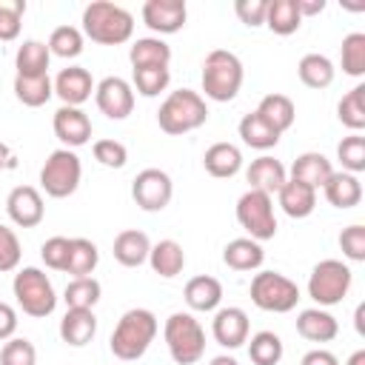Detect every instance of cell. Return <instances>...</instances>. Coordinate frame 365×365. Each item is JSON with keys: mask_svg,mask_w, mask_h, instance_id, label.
<instances>
[{"mask_svg": "<svg viewBox=\"0 0 365 365\" xmlns=\"http://www.w3.org/2000/svg\"><path fill=\"white\" fill-rule=\"evenodd\" d=\"M163 339L177 365H194L205 354V328L194 314L174 311L163 325Z\"/></svg>", "mask_w": 365, "mask_h": 365, "instance_id": "obj_5", "label": "cell"}, {"mask_svg": "<svg viewBox=\"0 0 365 365\" xmlns=\"http://www.w3.org/2000/svg\"><path fill=\"white\" fill-rule=\"evenodd\" d=\"M245 180H248V188H254V191H262V194L274 197V194L285 185L288 171H285V165H282L279 160H274V157L262 154V157H257V160L248 165Z\"/></svg>", "mask_w": 365, "mask_h": 365, "instance_id": "obj_18", "label": "cell"}, {"mask_svg": "<svg viewBox=\"0 0 365 365\" xmlns=\"http://www.w3.org/2000/svg\"><path fill=\"white\" fill-rule=\"evenodd\" d=\"M251 302L268 314H288L299 302V288L279 271H259L251 279Z\"/></svg>", "mask_w": 365, "mask_h": 365, "instance_id": "obj_7", "label": "cell"}, {"mask_svg": "<svg viewBox=\"0 0 365 365\" xmlns=\"http://www.w3.org/2000/svg\"><path fill=\"white\" fill-rule=\"evenodd\" d=\"M100 262V251L91 240L86 237H74L68 245V262H66V274L71 277H91V271Z\"/></svg>", "mask_w": 365, "mask_h": 365, "instance_id": "obj_35", "label": "cell"}, {"mask_svg": "<svg viewBox=\"0 0 365 365\" xmlns=\"http://www.w3.org/2000/svg\"><path fill=\"white\" fill-rule=\"evenodd\" d=\"M20 257H23V251H20L17 234H14L9 225L0 222V274L14 271V268L20 265Z\"/></svg>", "mask_w": 365, "mask_h": 365, "instance_id": "obj_48", "label": "cell"}, {"mask_svg": "<svg viewBox=\"0 0 365 365\" xmlns=\"http://www.w3.org/2000/svg\"><path fill=\"white\" fill-rule=\"evenodd\" d=\"M148 265L163 279H171L185 268V251H182V245L177 240H160L148 251Z\"/></svg>", "mask_w": 365, "mask_h": 365, "instance_id": "obj_28", "label": "cell"}, {"mask_svg": "<svg viewBox=\"0 0 365 365\" xmlns=\"http://www.w3.org/2000/svg\"><path fill=\"white\" fill-rule=\"evenodd\" d=\"M128 60L134 68H145V66H165L171 63V46L160 37H140L131 43L128 48Z\"/></svg>", "mask_w": 365, "mask_h": 365, "instance_id": "obj_31", "label": "cell"}, {"mask_svg": "<svg viewBox=\"0 0 365 365\" xmlns=\"http://www.w3.org/2000/svg\"><path fill=\"white\" fill-rule=\"evenodd\" d=\"M336 160L342 163V171L359 174L365 171V137L362 134H348L336 145Z\"/></svg>", "mask_w": 365, "mask_h": 365, "instance_id": "obj_43", "label": "cell"}, {"mask_svg": "<svg viewBox=\"0 0 365 365\" xmlns=\"http://www.w3.org/2000/svg\"><path fill=\"white\" fill-rule=\"evenodd\" d=\"M91 151H94V160L100 165H106V168H123L128 163V148L120 140H108V137L106 140H97L91 145Z\"/></svg>", "mask_w": 365, "mask_h": 365, "instance_id": "obj_46", "label": "cell"}, {"mask_svg": "<svg viewBox=\"0 0 365 365\" xmlns=\"http://www.w3.org/2000/svg\"><path fill=\"white\" fill-rule=\"evenodd\" d=\"M297 9L302 17H314L325 11V0H297Z\"/></svg>", "mask_w": 365, "mask_h": 365, "instance_id": "obj_53", "label": "cell"}, {"mask_svg": "<svg viewBox=\"0 0 365 365\" xmlns=\"http://www.w3.org/2000/svg\"><path fill=\"white\" fill-rule=\"evenodd\" d=\"M299 365H339V359H336V354H331L325 348H314L299 359Z\"/></svg>", "mask_w": 365, "mask_h": 365, "instance_id": "obj_52", "label": "cell"}, {"mask_svg": "<svg viewBox=\"0 0 365 365\" xmlns=\"http://www.w3.org/2000/svg\"><path fill=\"white\" fill-rule=\"evenodd\" d=\"M265 26L279 34L288 37L302 26V14L297 9V0H268V11H265Z\"/></svg>", "mask_w": 365, "mask_h": 365, "instance_id": "obj_33", "label": "cell"}, {"mask_svg": "<svg viewBox=\"0 0 365 365\" xmlns=\"http://www.w3.org/2000/svg\"><path fill=\"white\" fill-rule=\"evenodd\" d=\"M48 60H51V51H48L46 43L23 40V46L14 54L17 77H43V74H48Z\"/></svg>", "mask_w": 365, "mask_h": 365, "instance_id": "obj_29", "label": "cell"}, {"mask_svg": "<svg viewBox=\"0 0 365 365\" xmlns=\"http://www.w3.org/2000/svg\"><path fill=\"white\" fill-rule=\"evenodd\" d=\"M97 334V317L91 308H68L60 319V339L71 348H83Z\"/></svg>", "mask_w": 365, "mask_h": 365, "instance_id": "obj_19", "label": "cell"}, {"mask_svg": "<svg viewBox=\"0 0 365 365\" xmlns=\"http://www.w3.org/2000/svg\"><path fill=\"white\" fill-rule=\"evenodd\" d=\"M257 114L274 128V131H288L291 125H294V120H297V106H294V100L291 97H285V94H265L262 100H259V106H257Z\"/></svg>", "mask_w": 365, "mask_h": 365, "instance_id": "obj_30", "label": "cell"}, {"mask_svg": "<svg viewBox=\"0 0 365 365\" xmlns=\"http://www.w3.org/2000/svg\"><path fill=\"white\" fill-rule=\"evenodd\" d=\"M336 117L345 128H351L354 134H359L365 128V86H354L336 106Z\"/></svg>", "mask_w": 365, "mask_h": 365, "instance_id": "obj_37", "label": "cell"}, {"mask_svg": "<svg viewBox=\"0 0 365 365\" xmlns=\"http://www.w3.org/2000/svg\"><path fill=\"white\" fill-rule=\"evenodd\" d=\"M297 74H299V80L308 86V88H328L331 83H334V74H336V68H334V63L325 57V54H305L302 60H299V66H297Z\"/></svg>", "mask_w": 365, "mask_h": 365, "instance_id": "obj_34", "label": "cell"}, {"mask_svg": "<svg viewBox=\"0 0 365 365\" xmlns=\"http://www.w3.org/2000/svg\"><path fill=\"white\" fill-rule=\"evenodd\" d=\"M171 83V71L165 66H145V68H134V83L131 88H137V94L143 97H157L160 91H165Z\"/></svg>", "mask_w": 365, "mask_h": 365, "instance_id": "obj_41", "label": "cell"}, {"mask_svg": "<svg viewBox=\"0 0 365 365\" xmlns=\"http://www.w3.org/2000/svg\"><path fill=\"white\" fill-rule=\"evenodd\" d=\"M345 365H365V351L359 348V351H354L351 356H348V362Z\"/></svg>", "mask_w": 365, "mask_h": 365, "instance_id": "obj_57", "label": "cell"}, {"mask_svg": "<svg viewBox=\"0 0 365 365\" xmlns=\"http://www.w3.org/2000/svg\"><path fill=\"white\" fill-rule=\"evenodd\" d=\"M234 11L240 17V23H245L248 29H259L265 26V11H268V0H237Z\"/></svg>", "mask_w": 365, "mask_h": 365, "instance_id": "obj_50", "label": "cell"}, {"mask_svg": "<svg viewBox=\"0 0 365 365\" xmlns=\"http://www.w3.org/2000/svg\"><path fill=\"white\" fill-rule=\"evenodd\" d=\"M80 180H83V163L71 148L51 151L48 160L40 168V185L54 200L71 197L80 188Z\"/></svg>", "mask_w": 365, "mask_h": 365, "instance_id": "obj_8", "label": "cell"}, {"mask_svg": "<svg viewBox=\"0 0 365 365\" xmlns=\"http://www.w3.org/2000/svg\"><path fill=\"white\" fill-rule=\"evenodd\" d=\"M237 222L251 234V240H274L277 234V217H274V200L262 191L248 188L237 200Z\"/></svg>", "mask_w": 365, "mask_h": 365, "instance_id": "obj_10", "label": "cell"}, {"mask_svg": "<svg viewBox=\"0 0 365 365\" xmlns=\"http://www.w3.org/2000/svg\"><path fill=\"white\" fill-rule=\"evenodd\" d=\"M339 248L351 262H362L365 259V225L354 222L348 228H342L339 234Z\"/></svg>", "mask_w": 365, "mask_h": 365, "instance_id": "obj_49", "label": "cell"}, {"mask_svg": "<svg viewBox=\"0 0 365 365\" xmlns=\"http://www.w3.org/2000/svg\"><path fill=\"white\" fill-rule=\"evenodd\" d=\"M0 365H37V351L26 336H11L0 351Z\"/></svg>", "mask_w": 365, "mask_h": 365, "instance_id": "obj_45", "label": "cell"}, {"mask_svg": "<svg viewBox=\"0 0 365 365\" xmlns=\"http://www.w3.org/2000/svg\"><path fill=\"white\" fill-rule=\"evenodd\" d=\"M68 245H71L68 237H48V240L40 245V259L46 262V268H51V271H66Z\"/></svg>", "mask_w": 365, "mask_h": 365, "instance_id": "obj_47", "label": "cell"}, {"mask_svg": "<svg viewBox=\"0 0 365 365\" xmlns=\"http://www.w3.org/2000/svg\"><path fill=\"white\" fill-rule=\"evenodd\" d=\"M83 34L100 46H120L128 43L134 34V17L128 9L108 3V0H94L83 9Z\"/></svg>", "mask_w": 365, "mask_h": 365, "instance_id": "obj_2", "label": "cell"}, {"mask_svg": "<svg viewBox=\"0 0 365 365\" xmlns=\"http://www.w3.org/2000/svg\"><path fill=\"white\" fill-rule=\"evenodd\" d=\"M322 191H325V200L342 211L359 205V200H362V182L356 174H348V171H334L328 177V182L322 185Z\"/></svg>", "mask_w": 365, "mask_h": 365, "instance_id": "obj_26", "label": "cell"}, {"mask_svg": "<svg viewBox=\"0 0 365 365\" xmlns=\"http://www.w3.org/2000/svg\"><path fill=\"white\" fill-rule=\"evenodd\" d=\"M265 259V251L251 237H237L222 248V262L234 271H257Z\"/></svg>", "mask_w": 365, "mask_h": 365, "instance_id": "obj_27", "label": "cell"}, {"mask_svg": "<svg viewBox=\"0 0 365 365\" xmlns=\"http://www.w3.org/2000/svg\"><path fill=\"white\" fill-rule=\"evenodd\" d=\"M157 331H160L157 317L148 308H128L117 319V325L111 331V339H108V348H111V354L117 359L134 362L148 351V345L154 342Z\"/></svg>", "mask_w": 365, "mask_h": 365, "instance_id": "obj_1", "label": "cell"}, {"mask_svg": "<svg viewBox=\"0 0 365 365\" xmlns=\"http://www.w3.org/2000/svg\"><path fill=\"white\" fill-rule=\"evenodd\" d=\"M351 279H354V274L342 259H322L314 265V271L308 277V297L319 308L336 305L351 291Z\"/></svg>", "mask_w": 365, "mask_h": 365, "instance_id": "obj_9", "label": "cell"}, {"mask_svg": "<svg viewBox=\"0 0 365 365\" xmlns=\"http://www.w3.org/2000/svg\"><path fill=\"white\" fill-rule=\"evenodd\" d=\"M46 46H48L51 54H57L63 60H71L83 51V31L77 26H57Z\"/></svg>", "mask_w": 365, "mask_h": 365, "instance_id": "obj_42", "label": "cell"}, {"mask_svg": "<svg viewBox=\"0 0 365 365\" xmlns=\"http://www.w3.org/2000/svg\"><path fill=\"white\" fill-rule=\"evenodd\" d=\"M202 165L211 177L217 180H228L242 168V151L234 143H214L205 148L202 154Z\"/></svg>", "mask_w": 365, "mask_h": 365, "instance_id": "obj_25", "label": "cell"}, {"mask_svg": "<svg viewBox=\"0 0 365 365\" xmlns=\"http://www.w3.org/2000/svg\"><path fill=\"white\" fill-rule=\"evenodd\" d=\"M339 63H342V71L348 77H362L365 74V34L362 31H351V34L342 37Z\"/></svg>", "mask_w": 365, "mask_h": 365, "instance_id": "obj_40", "label": "cell"}, {"mask_svg": "<svg viewBox=\"0 0 365 365\" xmlns=\"http://www.w3.org/2000/svg\"><path fill=\"white\" fill-rule=\"evenodd\" d=\"M205 120H208V106H205V100H202L197 91H191V88H177V91H171V94L163 100L160 111H157L160 128H163L165 134H171V137L197 131L200 125H205Z\"/></svg>", "mask_w": 365, "mask_h": 365, "instance_id": "obj_3", "label": "cell"}, {"mask_svg": "<svg viewBox=\"0 0 365 365\" xmlns=\"http://www.w3.org/2000/svg\"><path fill=\"white\" fill-rule=\"evenodd\" d=\"M208 365H240L234 356H228V354H220V356H214Z\"/></svg>", "mask_w": 365, "mask_h": 365, "instance_id": "obj_56", "label": "cell"}, {"mask_svg": "<svg viewBox=\"0 0 365 365\" xmlns=\"http://www.w3.org/2000/svg\"><path fill=\"white\" fill-rule=\"evenodd\" d=\"M242 63L234 51L214 48L202 63V91L214 103H231L242 88Z\"/></svg>", "mask_w": 365, "mask_h": 365, "instance_id": "obj_4", "label": "cell"}, {"mask_svg": "<svg viewBox=\"0 0 365 365\" xmlns=\"http://www.w3.org/2000/svg\"><path fill=\"white\" fill-rule=\"evenodd\" d=\"M114 259L125 268H137L143 262H148V251H151V240L145 231H137V228H125L114 237Z\"/></svg>", "mask_w": 365, "mask_h": 365, "instance_id": "obj_20", "label": "cell"}, {"mask_svg": "<svg viewBox=\"0 0 365 365\" xmlns=\"http://www.w3.org/2000/svg\"><path fill=\"white\" fill-rule=\"evenodd\" d=\"M11 168H17V157L6 143H0V171H11Z\"/></svg>", "mask_w": 365, "mask_h": 365, "instance_id": "obj_54", "label": "cell"}, {"mask_svg": "<svg viewBox=\"0 0 365 365\" xmlns=\"http://www.w3.org/2000/svg\"><path fill=\"white\" fill-rule=\"evenodd\" d=\"M237 131H240V137H242V143L245 145H251V148H257V151H268V148H274L277 143H279V131H274L257 111H251V114H245L242 120H240V125H237Z\"/></svg>", "mask_w": 365, "mask_h": 365, "instance_id": "obj_32", "label": "cell"}, {"mask_svg": "<svg viewBox=\"0 0 365 365\" xmlns=\"http://www.w3.org/2000/svg\"><path fill=\"white\" fill-rule=\"evenodd\" d=\"M248 331H251V322H248V314L237 305H228V308H220L214 314V322H211V334L217 339V345L234 351L240 345L248 342Z\"/></svg>", "mask_w": 365, "mask_h": 365, "instance_id": "obj_16", "label": "cell"}, {"mask_svg": "<svg viewBox=\"0 0 365 365\" xmlns=\"http://www.w3.org/2000/svg\"><path fill=\"white\" fill-rule=\"evenodd\" d=\"M100 294H103V285L94 279V277H74L66 291H63V299H66V308H91L100 302Z\"/></svg>", "mask_w": 365, "mask_h": 365, "instance_id": "obj_38", "label": "cell"}, {"mask_svg": "<svg viewBox=\"0 0 365 365\" xmlns=\"http://www.w3.org/2000/svg\"><path fill=\"white\" fill-rule=\"evenodd\" d=\"M11 291H14V299H17V305L23 308V314H29V317H34V319L48 317V314L57 308V294H54L51 279H48L40 268H34V265L20 268V271L14 274Z\"/></svg>", "mask_w": 365, "mask_h": 365, "instance_id": "obj_6", "label": "cell"}, {"mask_svg": "<svg viewBox=\"0 0 365 365\" xmlns=\"http://www.w3.org/2000/svg\"><path fill=\"white\" fill-rule=\"evenodd\" d=\"M131 197L143 211H163L174 197V182L163 168H143L131 180Z\"/></svg>", "mask_w": 365, "mask_h": 365, "instance_id": "obj_11", "label": "cell"}, {"mask_svg": "<svg viewBox=\"0 0 365 365\" xmlns=\"http://www.w3.org/2000/svg\"><path fill=\"white\" fill-rule=\"evenodd\" d=\"M188 6L185 0H145L143 3V23L157 34H174L185 26Z\"/></svg>", "mask_w": 365, "mask_h": 365, "instance_id": "obj_14", "label": "cell"}, {"mask_svg": "<svg viewBox=\"0 0 365 365\" xmlns=\"http://www.w3.org/2000/svg\"><path fill=\"white\" fill-rule=\"evenodd\" d=\"M94 100L97 108L108 120H125L134 111V88L123 77H106L94 86Z\"/></svg>", "mask_w": 365, "mask_h": 365, "instance_id": "obj_12", "label": "cell"}, {"mask_svg": "<svg viewBox=\"0 0 365 365\" xmlns=\"http://www.w3.org/2000/svg\"><path fill=\"white\" fill-rule=\"evenodd\" d=\"M17 331V311L9 302H0V342L11 339Z\"/></svg>", "mask_w": 365, "mask_h": 365, "instance_id": "obj_51", "label": "cell"}, {"mask_svg": "<svg viewBox=\"0 0 365 365\" xmlns=\"http://www.w3.org/2000/svg\"><path fill=\"white\" fill-rule=\"evenodd\" d=\"M6 211L9 220L20 228H34L43 222L46 217V205H43V194L34 185H17L9 191L6 197Z\"/></svg>", "mask_w": 365, "mask_h": 365, "instance_id": "obj_13", "label": "cell"}, {"mask_svg": "<svg viewBox=\"0 0 365 365\" xmlns=\"http://www.w3.org/2000/svg\"><path fill=\"white\" fill-rule=\"evenodd\" d=\"M185 305L191 311H217L220 302H222V285L217 277H208V274H200V277H191L185 282Z\"/></svg>", "mask_w": 365, "mask_h": 365, "instance_id": "obj_21", "label": "cell"}, {"mask_svg": "<svg viewBox=\"0 0 365 365\" xmlns=\"http://www.w3.org/2000/svg\"><path fill=\"white\" fill-rule=\"evenodd\" d=\"M282 354H285L282 339L274 331H257L248 342V356L254 365H277Z\"/></svg>", "mask_w": 365, "mask_h": 365, "instance_id": "obj_39", "label": "cell"}, {"mask_svg": "<svg viewBox=\"0 0 365 365\" xmlns=\"http://www.w3.org/2000/svg\"><path fill=\"white\" fill-rule=\"evenodd\" d=\"M362 319H365V305L359 302V305H356V314H354V325H356V334H365V322H362Z\"/></svg>", "mask_w": 365, "mask_h": 365, "instance_id": "obj_55", "label": "cell"}, {"mask_svg": "<svg viewBox=\"0 0 365 365\" xmlns=\"http://www.w3.org/2000/svg\"><path fill=\"white\" fill-rule=\"evenodd\" d=\"M26 14V0H0V43H9L20 34Z\"/></svg>", "mask_w": 365, "mask_h": 365, "instance_id": "obj_44", "label": "cell"}, {"mask_svg": "<svg viewBox=\"0 0 365 365\" xmlns=\"http://www.w3.org/2000/svg\"><path fill=\"white\" fill-rule=\"evenodd\" d=\"M54 137L63 143V148H80L91 140V120L83 108H74V106H60L54 111Z\"/></svg>", "mask_w": 365, "mask_h": 365, "instance_id": "obj_15", "label": "cell"}, {"mask_svg": "<svg viewBox=\"0 0 365 365\" xmlns=\"http://www.w3.org/2000/svg\"><path fill=\"white\" fill-rule=\"evenodd\" d=\"M297 334L308 342H331L339 334V322L322 308H305L297 317Z\"/></svg>", "mask_w": 365, "mask_h": 365, "instance_id": "obj_22", "label": "cell"}, {"mask_svg": "<svg viewBox=\"0 0 365 365\" xmlns=\"http://www.w3.org/2000/svg\"><path fill=\"white\" fill-rule=\"evenodd\" d=\"M277 200H279V208L291 220H305L317 208V191L297 180H285V185L277 191Z\"/></svg>", "mask_w": 365, "mask_h": 365, "instance_id": "obj_23", "label": "cell"}, {"mask_svg": "<svg viewBox=\"0 0 365 365\" xmlns=\"http://www.w3.org/2000/svg\"><path fill=\"white\" fill-rule=\"evenodd\" d=\"M54 94V83L48 80V74L43 77H14V97L29 106V108H40L51 100Z\"/></svg>", "mask_w": 365, "mask_h": 365, "instance_id": "obj_36", "label": "cell"}, {"mask_svg": "<svg viewBox=\"0 0 365 365\" xmlns=\"http://www.w3.org/2000/svg\"><path fill=\"white\" fill-rule=\"evenodd\" d=\"M54 94L63 100V106L80 108L91 94H94V80L88 68L83 66H68L54 77Z\"/></svg>", "mask_w": 365, "mask_h": 365, "instance_id": "obj_17", "label": "cell"}, {"mask_svg": "<svg viewBox=\"0 0 365 365\" xmlns=\"http://www.w3.org/2000/svg\"><path fill=\"white\" fill-rule=\"evenodd\" d=\"M331 174H334L331 160H328L325 154H319V151H305V154H299V157L294 160V165H291V180L305 182V185L314 188V191L322 188Z\"/></svg>", "mask_w": 365, "mask_h": 365, "instance_id": "obj_24", "label": "cell"}]
</instances>
